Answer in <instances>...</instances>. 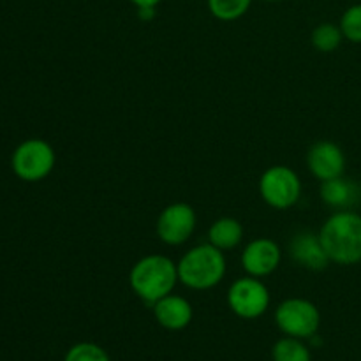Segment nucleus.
<instances>
[{"instance_id":"1","label":"nucleus","mask_w":361,"mask_h":361,"mask_svg":"<svg viewBox=\"0 0 361 361\" xmlns=\"http://www.w3.org/2000/svg\"><path fill=\"white\" fill-rule=\"evenodd\" d=\"M319 238L331 263L341 267L361 263V215L356 212L338 210L330 215Z\"/></svg>"},{"instance_id":"2","label":"nucleus","mask_w":361,"mask_h":361,"mask_svg":"<svg viewBox=\"0 0 361 361\" xmlns=\"http://www.w3.org/2000/svg\"><path fill=\"white\" fill-rule=\"evenodd\" d=\"M178 282V267L162 254H150L134 263L129 274L130 289L137 298L154 305L164 296L171 295Z\"/></svg>"},{"instance_id":"3","label":"nucleus","mask_w":361,"mask_h":361,"mask_svg":"<svg viewBox=\"0 0 361 361\" xmlns=\"http://www.w3.org/2000/svg\"><path fill=\"white\" fill-rule=\"evenodd\" d=\"M176 267L178 281L194 291H207L219 286L228 270L224 252L212 243H201L187 250Z\"/></svg>"},{"instance_id":"4","label":"nucleus","mask_w":361,"mask_h":361,"mask_svg":"<svg viewBox=\"0 0 361 361\" xmlns=\"http://www.w3.org/2000/svg\"><path fill=\"white\" fill-rule=\"evenodd\" d=\"M56 164V154L48 141L41 137H28L21 141L13 152L11 168L20 180L28 183L48 178Z\"/></svg>"},{"instance_id":"5","label":"nucleus","mask_w":361,"mask_h":361,"mask_svg":"<svg viewBox=\"0 0 361 361\" xmlns=\"http://www.w3.org/2000/svg\"><path fill=\"white\" fill-rule=\"evenodd\" d=\"M259 194L268 207L289 210L302 196V180L289 166H271L261 175Z\"/></svg>"},{"instance_id":"6","label":"nucleus","mask_w":361,"mask_h":361,"mask_svg":"<svg viewBox=\"0 0 361 361\" xmlns=\"http://www.w3.org/2000/svg\"><path fill=\"white\" fill-rule=\"evenodd\" d=\"M275 324L286 337L307 341L317 335L321 326V312L305 298H288L275 310Z\"/></svg>"},{"instance_id":"7","label":"nucleus","mask_w":361,"mask_h":361,"mask_svg":"<svg viewBox=\"0 0 361 361\" xmlns=\"http://www.w3.org/2000/svg\"><path fill=\"white\" fill-rule=\"evenodd\" d=\"M228 305L242 319H257L270 307V291L261 279L247 275L229 286Z\"/></svg>"},{"instance_id":"8","label":"nucleus","mask_w":361,"mask_h":361,"mask_svg":"<svg viewBox=\"0 0 361 361\" xmlns=\"http://www.w3.org/2000/svg\"><path fill=\"white\" fill-rule=\"evenodd\" d=\"M197 215L194 208L187 203H173L168 204L164 210L159 214L157 236L166 245H182L196 231Z\"/></svg>"},{"instance_id":"9","label":"nucleus","mask_w":361,"mask_h":361,"mask_svg":"<svg viewBox=\"0 0 361 361\" xmlns=\"http://www.w3.org/2000/svg\"><path fill=\"white\" fill-rule=\"evenodd\" d=\"M282 261V250L277 242L270 238H256L247 243L242 252V267L247 275L256 279L274 274Z\"/></svg>"},{"instance_id":"10","label":"nucleus","mask_w":361,"mask_h":361,"mask_svg":"<svg viewBox=\"0 0 361 361\" xmlns=\"http://www.w3.org/2000/svg\"><path fill=\"white\" fill-rule=\"evenodd\" d=\"M307 164L319 182L338 178L345 171L344 150L334 141H317L307 154Z\"/></svg>"},{"instance_id":"11","label":"nucleus","mask_w":361,"mask_h":361,"mask_svg":"<svg viewBox=\"0 0 361 361\" xmlns=\"http://www.w3.org/2000/svg\"><path fill=\"white\" fill-rule=\"evenodd\" d=\"M288 252L291 259L298 267L305 268V270L321 271L328 268V264L331 263L319 235L310 231H302L293 236L291 242H289Z\"/></svg>"},{"instance_id":"12","label":"nucleus","mask_w":361,"mask_h":361,"mask_svg":"<svg viewBox=\"0 0 361 361\" xmlns=\"http://www.w3.org/2000/svg\"><path fill=\"white\" fill-rule=\"evenodd\" d=\"M154 316L162 328L169 331H180L187 328L192 321L194 310L189 300L178 295H168L152 305Z\"/></svg>"},{"instance_id":"13","label":"nucleus","mask_w":361,"mask_h":361,"mask_svg":"<svg viewBox=\"0 0 361 361\" xmlns=\"http://www.w3.org/2000/svg\"><path fill=\"white\" fill-rule=\"evenodd\" d=\"M321 200L324 204L334 208L335 212L338 210H351L356 203L360 201V187L351 180L344 178V175L338 178L326 180L321 182Z\"/></svg>"},{"instance_id":"14","label":"nucleus","mask_w":361,"mask_h":361,"mask_svg":"<svg viewBox=\"0 0 361 361\" xmlns=\"http://www.w3.org/2000/svg\"><path fill=\"white\" fill-rule=\"evenodd\" d=\"M243 226L235 217H221L208 229V243L217 247L219 250H233L242 243Z\"/></svg>"},{"instance_id":"15","label":"nucleus","mask_w":361,"mask_h":361,"mask_svg":"<svg viewBox=\"0 0 361 361\" xmlns=\"http://www.w3.org/2000/svg\"><path fill=\"white\" fill-rule=\"evenodd\" d=\"M274 361H312L309 345L302 342V338L284 337L277 341L271 349Z\"/></svg>"},{"instance_id":"16","label":"nucleus","mask_w":361,"mask_h":361,"mask_svg":"<svg viewBox=\"0 0 361 361\" xmlns=\"http://www.w3.org/2000/svg\"><path fill=\"white\" fill-rule=\"evenodd\" d=\"M342 39H344V34H342L341 27L335 23H328V21L317 25L310 35L312 46L321 53H334L341 46Z\"/></svg>"},{"instance_id":"17","label":"nucleus","mask_w":361,"mask_h":361,"mask_svg":"<svg viewBox=\"0 0 361 361\" xmlns=\"http://www.w3.org/2000/svg\"><path fill=\"white\" fill-rule=\"evenodd\" d=\"M208 9L217 20L235 21L245 16L252 6V0H207Z\"/></svg>"},{"instance_id":"18","label":"nucleus","mask_w":361,"mask_h":361,"mask_svg":"<svg viewBox=\"0 0 361 361\" xmlns=\"http://www.w3.org/2000/svg\"><path fill=\"white\" fill-rule=\"evenodd\" d=\"M63 361H111V358L101 345L94 342H80L66 353Z\"/></svg>"},{"instance_id":"19","label":"nucleus","mask_w":361,"mask_h":361,"mask_svg":"<svg viewBox=\"0 0 361 361\" xmlns=\"http://www.w3.org/2000/svg\"><path fill=\"white\" fill-rule=\"evenodd\" d=\"M338 27L344 34V39L361 44V4H355L344 11Z\"/></svg>"},{"instance_id":"20","label":"nucleus","mask_w":361,"mask_h":361,"mask_svg":"<svg viewBox=\"0 0 361 361\" xmlns=\"http://www.w3.org/2000/svg\"><path fill=\"white\" fill-rule=\"evenodd\" d=\"M137 9H143V7H157L162 0H130Z\"/></svg>"},{"instance_id":"21","label":"nucleus","mask_w":361,"mask_h":361,"mask_svg":"<svg viewBox=\"0 0 361 361\" xmlns=\"http://www.w3.org/2000/svg\"><path fill=\"white\" fill-rule=\"evenodd\" d=\"M267 2H282V0H267Z\"/></svg>"}]
</instances>
